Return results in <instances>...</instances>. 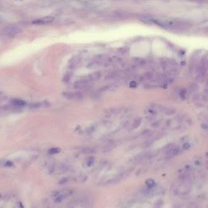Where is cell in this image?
Returning a JSON list of instances; mask_svg holds the SVG:
<instances>
[{"label": "cell", "instance_id": "1", "mask_svg": "<svg viewBox=\"0 0 208 208\" xmlns=\"http://www.w3.org/2000/svg\"><path fill=\"white\" fill-rule=\"evenodd\" d=\"M148 24H156L161 28L171 32H185L187 31L190 25L187 21L180 19H171V20H159L155 19L153 17H148Z\"/></svg>", "mask_w": 208, "mask_h": 208}, {"label": "cell", "instance_id": "2", "mask_svg": "<svg viewBox=\"0 0 208 208\" xmlns=\"http://www.w3.org/2000/svg\"><path fill=\"white\" fill-rule=\"evenodd\" d=\"M176 62L171 59H163L161 60V67L164 70H167L168 72H172L175 70L176 67Z\"/></svg>", "mask_w": 208, "mask_h": 208}, {"label": "cell", "instance_id": "3", "mask_svg": "<svg viewBox=\"0 0 208 208\" xmlns=\"http://www.w3.org/2000/svg\"><path fill=\"white\" fill-rule=\"evenodd\" d=\"M22 32V29L16 26V25H9V26L6 27L4 29H3V33L6 36L8 37H15V36L20 34V33Z\"/></svg>", "mask_w": 208, "mask_h": 208}, {"label": "cell", "instance_id": "4", "mask_svg": "<svg viewBox=\"0 0 208 208\" xmlns=\"http://www.w3.org/2000/svg\"><path fill=\"white\" fill-rule=\"evenodd\" d=\"M91 83H92V81H90L86 76V77H84L82 79L77 80L76 81H75L74 88L76 90H85L87 88H89V87L91 85Z\"/></svg>", "mask_w": 208, "mask_h": 208}, {"label": "cell", "instance_id": "5", "mask_svg": "<svg viewBox=\"0 0 208 208\" xmlns=\"http://www.w3.org/2000/svg\"><path fill=\"white\" fill-rule=\"evenodd\" d=\"M54 20V19L52 16H45V17L38 18V19L33 20L32 24H36V25H46V24H51Z\"/></svg>", "mask_w": 208, "mask_h": 208}, {"label": "cell", "instance_id": "6", "mask_svg": "<svg viewBox=\"0 0 208 208\" xmlns=\"http://www.w3.org/2000/svg\"><path fill=\"white\" fill-rule=\"evenodd\" d=\"M64 96L69 100L78 101V100H81V98H83V94L81 92H72V93L64 94Z\"/></svg>", "mask_w": 208, "mask_h": 208}, {"label": "cell", "instance_id": "7", "mask_svg": "<svg viewBox=\"0 0 208 208\" xmlns=\"http://www.w3.org/2000/svg\"><path fill=\"white\" fill-rule=\"evenodd\" d=\"M158 108L159 111H161L163 113H164V114L166 115H172V114H175V112H176L175 109L168 107H165V106H163V105H158Z\"/></svg>", "mask_w": 208, "mask_h": 208}, {"label": "cell", "instance_id": "8", "mask_svg": "<svg viewBox=\"0 0 208 208\" xmlns=\"http://www.w3.org/2000/svg\"><path fill=\"white\" fill-rule=\"evenodd\" d=\"M101 76H102V73L100 72H94L90 73L89 76H87V78H88L90 81H95L101 77Z\"/></svg>", "mask_w": 208, "mask_h": 208}, {"label": "cell", "instance_id": "9", "mask_svg": "<svg viewBox=\"0 0 208 208\" xmlns=\"http://www.w3.org/2000/svg\"><path fill=\"white\" fill-rule=\"evenodd\" d=\"M12 103L13 106H15V107H24L25 105H26V102L24 100H22V99H13L12 101Z\"/></svg>", "mask_w": 208, "mask_h": 208}, {"label": "cell", "instance_id": "10", "mask_svg": "<svg viewBox=\"0 0 208 208\" xmlns=\"http://www.w3.org/2000/svg\"><path fill=\"white\" fill-rule=\"evenodd\" d=\"M14 164L12 162L7 159H0V167H12Z\"/></svg>", "mask_w": 208, "mask_h": 208}, {"label": "cell", "instance_id": "11", "mask_svg": "<svg viewBox=\"0 0 208 208\" xmlns=\"http://www.w3.org/2000/svg\"><path fill=\"white\" fill-rule=\"evenodd\" d=\"M154 76H155V75H154L153 72H146L141 76V79L144 80V81H151V80H152L153 78H154Z\"/></svg>", "mask_w": 208, "mask_h": 208}, {"label": "cell", "instance_id": "12", "mask_svg": "<svg viewBox=\"0 0 208 208\" xmlns=\"http://www.w3.org/2000/svg\"><path fill=\"white\" fill-rule=\"evenodd\" d=\"M118 109L116 108H111V109H108L107 111H106L105 113H104V115L106 117H110V116L115 115V114H117L118 112Z\"/></svg>", "mask_w": 208, "mask_h": 208}, {"label": "cell", "instance_id": "13", "mask_svg": "<svg viewBox=\"0 0 208 208\" xmlns=\"http://www.w3.org/2000/svg\"><path fill=\"white\" fill-rule=\"evenodd\" d=\"M80 61H81L80 57L79 56H75V57H73L70 60V64H69V66H70L71 68H74V67H76V65H77L80 63Z\"/></svg>", "mask_w": 208, "mask_h": 208}, {"label": "cell", "instance_id": "14", "mask_svg": "<svg viewBox=\"0 0 208 208\" xmlns=\"http://www.w3.org/2000/svg\"><path fill=\"white\" fill-rule=\"evenodd\" d=\"M115 144L114 142H109V143L104 146V149H103V151L104 152H109V151H111L113 149L115 148Z\"/></svg>", "mask_w": 208, "mask_h": 208}, {"label": "cell", "instance_id": "15", "mask_svg": "<svg viewBox=\"0 0 208 208\" xmlns=\"http://www.w3.org/2000/svg\"><path fill=\"white\" fill-rule=\"evenodd\" d=\"M118 76H119V75L116 72H111L106 76V80H113V79L117 78Z\"/></svg>", "mask_w": 208, "mask_h": 208}, {"label": "cell", "instance_id": "16", "mask_svg": "<svg viewBox=\"0 0 208 208\" xmlns=\"http://www.w3.org/2000/svg\"><path fill=\"white\" fill-rule=\"evenodd\" d=\"M96 150L93 147H85L82 150L83 154H93V153H95Z\"/></svg>", "mask_w": 208, "mask_h": 208}, {"label": "cell", "instance_id": "17", "mask_svg": "<svg viewBox=\"0 0 208 208\" xmlns=\"http://www.w3.org/2000/svg\"><path fill=\"white\" fill-rule=\"evenodd\" d=\"M60 152H61V149L59 148V147L50 148L48 151V153L50 155H57V154H60Z\"/></svg>", "mask_w": 208, "mask_h": 208}, {"label": "cell", "instance_id": "18", "mask_svg": "<svg viewBox=\"0 0 208 208\" xmlns=\"http://www.w3.org/2000/svg\"><path fill=\"white\" fill-rule=\"evenodd\" d=\"M141 124V118H137L133 120V123L132 125L133 129H137V127H139L140 125Z\"/></svg>", "mask_w": 208, "mask_h": 208}, {"label": "cell", "instance_id": "19", "mask_svg": "<svg viewBox=\"0 0 208 208\" xmlns=\"http://www.w3.org/2000/svg\"><path fill=\"white\" fill-rule=\"evenodd\" d=\"M145 185H146V186L148 188H152V187H154L155 186V182L154 181L153 179H149V180H147L146 181H145Z\"/></svg>", "mask_w": 208, "mask_h": 208}, {"label": "cell", "instance_id": "20", "mask_svg": "<svg viewBox=\"0 0 208 208\" xmlns=\"http://www.w3.org/2000/svg\"><path fill=\"white\" fill-rule=\"evenodd\" d=\"M163 122V120H155L154 122L151 124V126L153 128H158L161 125V124Z\"/></svg>", "mask_w": 208, "mask_h": 208}, {"label": "cell", "instance_id": "21", "mask_svg": "<svg viewBox=\"0 0 208 208\" xmlns=\"http://www.w3.org/2000/svg\"><path fill=\"white\" fill-rule=\"evenodd\" d=\"M170 152L171 153V155H179L181 153V150H180V148H178V147H175V148H173V149H171V151H170Z\"/></svg>", "mask_w": 208, "mask_h": 208}, {"label": "cell", "instance_id": "22", "mask_svg": "<svg viewBox=\"0 0 208 208\" xmlns=\"http://www.w3.org/2000/svg\"><path fill=\"white\" fill-rule=\"evenodd\" d=\"M94 163V157H90V158H88L86 160V165L88 167L92 166Z\"/></svg>", "mask_w": 208, "mask_h": 208}, {"label": "cell", "instance_id": "23", "mask_svg": "<svg viewBox=\"0 0 208 208\" xmlns=\"http://www.w3.org/2000/svg\"><path fill=\"white\" fill-rule=\"evenodd\" d=\"M58 171H60V172H64V171H66L68 170V166L66 165H60L58 167Z\"/></svg>", "mask_w": 208, "mask_h": 208}, {"label": "cell", "instance_id": "24", "mask_svg": "<svg viewBox=\"0 0 208 208\" xmlns=\"http://www.w3.org/2000/svg\"><path fill=\"white\" fill-rule=\"evenodd\" d=\"M71 77H72V73H70V72H68V73H66V75L64 76V82H68L69 81H70Z\"/></svg>", "mask_w": 208, "mask_h": 208}, {"label": "cell", "instance_id": "25", "mask_svg": "<svg viewBox=\"0 0 208 208\" xmlns=\"http://www.w3.org/2000/svg\"><path fill=\"white\" fill-rule=\"evenodd\" d=\"M202 99L204 101H206L208 102V89L204 90V93H203V95H202Z\"/></svg>", "mask_w": 208, "mask_h": 208}, {"label": "cell", "instance_id": "26", "mask_svg": "<svg viewBox=\"0 0 208 208\" xmlns=\"http://www.w3.org/2000/svg\"><path fill=\"white\" fill-rule=\"evenodd\" d=\"M68 181V178H63V179H61V180L59 181V184L61 185H63L66 184Z\"/></svg>", "mask_w": 208, "mask_h": 208}, {"label": "cell", "instance_id": "27", "mask_svg": "<svg viewBox=\"0 0 208 208\" xmlns=\"http://www.w3.org/2000/svg\"><path fill=\"white\" fill-rule=\"evenodd\" d=\"M152 143L153 142L151 141H147L144 142V143L142 144V145H143V147H149V146H151Z\"/></svg>", "mask_w": 208, "mask_h": 208}, {"label": "cell", "instance_id": "28", "mask_svg": "<svg viewBox=\"0 0 208 208\" xmlns=\"http://www.w3.org/2000/svg\"><path fill=\"white\" fill-rule=\"evenodd\" d=\"M185 94H186V90H181L180 91V96L182 98H185Z\"/></svg>", "mask_w": 208, "mask_h": 208}, {"label": "cell", "instance_id": "29", "mask_svg": "<svg viewBox=\"0 0 208 208\" xmlns=\"http://www.w3.org/2000/svg\"><path fill=\"white\" fill-rule=\"evenodd\" d=\"M40 106H41V104L37 103H34V104H31L30 105V107L31 108H38Z\"/></svg>", "mask_w": 208, "mask_h": 208}, {"label": "cell", "instance_id": "30", "mask_svg": "<svg viewBox=\"0 0 208 208\" xmlns=\"http://www.w3.org/2000/svg\"><path fill=\"white\" fill-rule=\"evenodd\" d=\"M136 86H137V82L136 81H131V83H130L131 88H135Z\"/></svg>", "mask_w": 208, "mask_h": 208}, {"label": "cell", "instance_id": "31", "mask_svg": "<svg viewBox=\"0 0 208 208\" xmlns=\"http://www.w3.org/2000/svg\"><path fill=\"white\" fill-rule=\"evenodd\" d=\"M189 147H190V145H189V143H186V144L184 145V147H183V148H184L185 150H187V149H189Z\"/></svg>", "mask_w": 208, "mask_h": 208}, {"label": "cell", "instance_id": "32", "mask_svg": "<svg viewBox=\"0 0 208 208\" xmlns=\"http://www.w3.org/2000/svg\"><path fill=\"white\" fill-rule=\"evenodd\" d=\"M195 165L196 166H200L201 165V162L199 161V160H197V161H195Z\"/></svg>", "mask_w": 208, "mask_h": 208}, {"label": "cell", "instance_id": "33", "mask_svg": "<svg viewBox=\"0 0 208 208\" xmlns=\"http://www.w3.org/2000/svg\"><path fill=\"white\" fill-rule=\"evenodd\" d=\"M0 198H1V195H0Z\"/></svg>", "mask_w": 208, "mask_h": 208}]
</instances>
